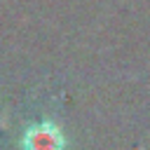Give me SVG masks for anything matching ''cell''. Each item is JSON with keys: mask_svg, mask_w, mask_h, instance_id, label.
Instances as JSON below:
<instances>
[{"mask_svg": "<svg viewBox=\"0 0 150 150\" xmlns=\"http://www.w3.org/2000/svg\"><path fill=\"white\" fill-rule=\"evenodd\" d=\"M26 150H61V134L54 127H35L26 136Z\"/></svg>", "mask_w": 150, "mask_h": 150, "instance_id": "1", "label": "cell"}]
</instances>
